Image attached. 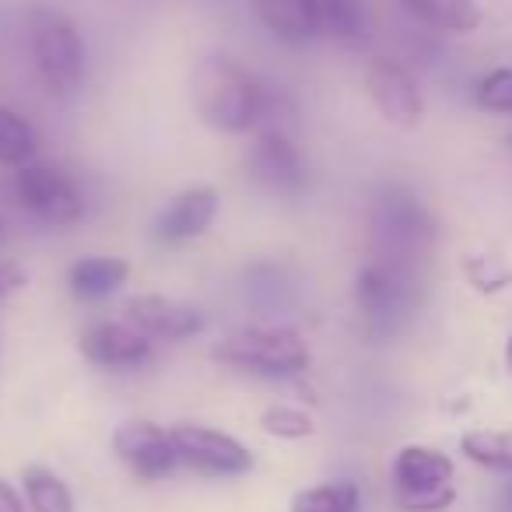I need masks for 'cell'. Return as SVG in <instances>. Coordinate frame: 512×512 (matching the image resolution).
<instances>
[{
  "mask_svg": "<svg viewBox=\"0 0 512 512\" xmlns=\"http://www.w3.org/2000/svg\"><path fill=\"white\" fill-rule=\"evenodd\" d=\"M193 109L218 134H249L267 123L274 99L232 57H207L193 71Z\"/></svg>",
  "mask_w": 512,
  "mask_h": 512,
  "instance_id": "1",
  "label": "cell"
},
{
  "mask_svg": "<svg viewBox=\"0 0 512 512\" xmlns=\"http://www.w3.org/2000/svg\"><path fill=\"white\" fill-rule=\"evenodd\" d=\"M435 253V221L407 190H383L369 207V260L425 274Z\"/></svg>",
  "mask_w": 512,
  "mask_h": 512,
  "instance_id": "2",
  "label": "cell"
},
{
  "mask_svg": "<svg viewBox=\"0 0 512 512\" xmlns=\"http://www.w3.org/2000/svg\"><path fill=\"white\" fill-rule=\"evenodd\" d=\"M211 358L256 379H299L313 355L299 330L285 323H253L211 348Z\"/></svg>",
  "mask_w": 512,
  "mask_h": 512,
  "instance_id": "3",
  "label": "cell"
},
{
  "mask_svg": "<svg viewBox=\"0 0 512 512\" xmlns=\"http://www.w3.org/2000/svg\"><path fill=\"white\" fill-rule=\"evenodd\" d=\"M355 302L369 337H397L421 306V274L383 260H365L355 281Z\"/></svg>",
  "mask_w": 512,
  "mask_h": 512,
  "instance_id": "4",
  "label": "cell"
},
{
  "mask_svg": "<svg viewBox=\"0 0 512 512\" xmlns=\"http://www.w3.org/2000/svg\"><path fill=\"white\" fill-rule=\"evenodd\" d=\"M29 50L36 60V74L43 88L57 99H71L85 85L88 53L78 25L60 11H32Z\"/></svg>",
  "mask_w": 512,
  "mask_h": 512,
  "instance_id": "5",
  "label": "cell"
},
{
  "mask_svg": "<svg viewBox=\"0 0 512 512\" xmlns=\"http://www.w3.org/2000/svg\"><path fill=\"white\" fill-rule=\"evenodd\" d=\"M393 495L404 512H442L456 502V467L435 446H400L393 456Z\"/></svg>",
  "mask_w": 512,
  "mask_h": 512,
  "instance_id": "6",
  "label": "cell"
},
{
  "mask_svg": "<svg viewBox=\"0 0 512 512\" xmlns=\"http://www.w3.org/2000/svg\"><path fill=\"white\" fill-rule=\"evenodd\" d=\"M15 193L25 211L36 214L43 225L67 228L85 218V193H81V186L64 169H53V165H18Z\"/></svg>",
  "mask_w": 512,
  "mask_h": 512,
  "instance_id": "7",
  "label": "cell"
},
{
  "mask_svg": "<svg viewBox=\"0 0 512 512\" xmlns=\"http://www.w3.org/2000/svg\"><path fill=\"white\" fill-rule=\"evenodd\" d=\"M246 172L260 190L274 193V197H299L309 186L306 155L285 127L256 130L246 155Z\"/></svg>",
  "mask_w": 512,
  "mask_h": 512,
  "instance_id": "8",
  "label": "cell"
},
{
  "mask_svg": "<svg viewBox=\"0 0 512 512\" xmlns=\"http://www.w3.org/2000/svg\"><path fill=\"white\" fill-rule=\"evenodd\" d=\"M172 442H176L179 463L190 467L200 477H242L253 470V449L239 442L235 435L221 432L211 425H193V421H179L169 428Z\"/></svg>",
  "mask_w": 512,
  "mask_h": 512,
  "instance_id": "9",
  "label": "cell"
},
{
  "mask_svg": "<svg viewBox=\"0 0 512 512\" xmlns=\"http://www.w3.org/2000/svg\"><path fill=\"white\" fill-rule=\"evenodd\" d=\"M365 92L393 127H418L425 116V95L411 71L393 57H376L365 67Z\"/></svg>",
  "mask_w": 512,
  "mask_h": 512,
  "instance_id": "10",
  "label": "cell"
},
{
  "mask_svg": "<svg viewBox=\"0 0 512 512\" xmlns=\"http://www.w3.org/2000/svg\"><path fill=\"white\" fill-rule=\"evenodd\" d=\"M113 453L137 481H162L179 467L172 432L155 421H123L113 432Z\"/></svg>",
  "mask_w": 512,
  "mask_h": 512,
  "instance_id": "11",
  "label": "cell"
},
{
  "mask_svg": "<svg viewBox=\"0 0 512 512\" xmlns=\"http://www.w3.org/2000/svg\"><path fill=\"white\" fill-rule=\"evenodd\" d=\"M123 320L151 341H186L207 327V316L193 302L172 295H134L123 302Z\"/></svg>",
  "mask_w": 512,
  "mask_h": 512,
  "instance_id": "12",
  "label": "cell"
},
{
  "mask_svg": "<svg viewBox=\"0 0 512 512\" xmlns=\"http://www.w3.org/2000/svg\"><path fill=\"white\" fill-rule=\"evenodd\" d=\"M221 211V197L214 186H186L179 190L162 211L155 214L151 235L162 246H186V242L207 235Z\"/></svg>",
  "mask_w": 512,
  "mask_h": 512,
  "instance_id": "13",
  "label": "cell"
},
{
  "mask_svg": "<svg viewBox=\"0 0 512 512\" xmlns=\"http://www.w3.org/2000/svg\"><path fill=\"white\" fill-rule=\"evenodd\" d=\"M151 337L127 320H95L78 334V351L99 369H141L151 358Z\"/></svg>",
  "mask_w": 512,
  "mask_h": 512,
  "instance_id": "14",
  "label": "cell"
},
{
  "mask_svg": "<svg viewBox=\"0 0 512 512\" xmlns=\"http://www.w3.org/2000/svg\"><path fill=\"white\" fill-rule=\"evenodd\" d=\"M130 264L123 256H81L67 271V288L78 302H106L127 285Z\"/></svg>",
  "mask_w": 512,
  "mask_h": 512,
  "instance_id": "15",
  "label": "cell"
},
{
  "mask_svg": "<svg viewBox=\"0 0 512 512\" xmlns=\"http://www.w3.org/2000/svg\"><path fill=\"white\" fill-rule=\"evenodd\" d=\"M253 11L264 29L288 46H306L320 36V25L306 0H253Z\"/></svg>",
  "mask_w": 512,
  "mask_h": 512,
  "instance_id": "16",
  "label": "cell"
},
{
  "mask_svg": "<svg viewBox=\"0 0 512 512\" xmlns=\"http://www.w3.org/2000/svg\"><path fill=\"white\" fill-rule=\"evenodd\" d=\"M397 4L421 25L439 32L463 36V32H474L481 25V8L474 0H397Z\"/></svg>",
  "mask_w": 512,
  "mask_h": 512,
  "instance_id": "17",
  "label": "cell"
},
{
  "mask_svg": "<svg viewBox=\"0 0 512 512\" xmlns=\"http://www.w3.org/2000/svg\"><path fill=\"white\" fill-rule=\"evenodd\" d=\"M320 36L358 43L369 32V0H306Z\"/></svg>",
  "mask_w": 512,
  "mask_h": 512,
  "instance_id": "18",
  "label": "cell"
},
{
  "mask_svg": "<svg viewBox=\"0 0 512 512\" xmlns=\"http://www.w3.org/2000/svg\"><path fill=\"white\" fill-rule=\"evenodd\" d=\"M22 495L29 502V512H74V495L67 481L43 463H29L22 470Z\"/></svg>",
  "mask_w": 512,
  "mask_h": 512,
  "instance_id": "19",
  "label": "cell"
},
{
  "mask_svg": "<svg viewBox=\"0 0 512 512\" xmlns=\"http://www.w3.org/2000/svg\"><path fill=\"white\" fill-rule=\"evenodd\" d=\"M288 512H362V488L355 481H323L299 488Z\"/></svg>",
  "mask_w": 512,
  "mask_h": 512,
  "instance_id": "20",
  "label": "cell"
},
{
  "mask_svg": "<svg viewBox=\"0 0 512 512\" xmlns=\"http://www.w3.org/2000/svg\"><path fill=\"white\" fill-rule=\"evenodd\" d=\"M460 453L491 474H512V432L474 428L460 439Z\"/></svg>",
  "mask_w": 512,
  "mask_h": 512,
  "instance_id": "21",
  "label": "cell"
},
{
  "mask_svg": "<svg viewBox=\"0 0 512 512\" xmlns=\"http://www.w3.org/2000/svg\"><path fill=\"white\" fill-rule=\"evenodd\" d=\"M36 127L15 109L0 106V165H29L36 158Z\"/></svg>",
  "mask_w": 512,
  "mask_h": 512,
  "instance_id": "22",
  "label": "cell"
},
{
  "mask_svg": "<svg viewBox=\"0 0 512 512\" xmlns=\"http://www.w3.org/2000/svg\"><path fill=\"white\" fill-rule=\"evenodd\" d=\"M260 428H264L271 439H285V442H299L309 439L316 432V421L306 407L295 404H271L260 411Z\"/></svg>",
  "mask_w": 512,
  "mask_h": 512,
  "instance_id": "23",
  "label": "cell"
},
{
  "mask_svg": "<svg viewBox=\"0 0 512 512\" xmlns=\"http://www.w3.org/2000/svg\"><path fill=\"white\" fill-rule=\"evenodd\" d=\"M477 106L484 113L512 116V67H498L477 85Z\"/></svg>",
  "mask_w": 512,
  "mask_h": 512,
  "instance_id": "24",
  "label": "cell"
},
{
  "mask_svg": "<svg viewBox=\"0 0 512 512\" xmlns=\"http://www.w3.org/2000/svg\"><path fill=\"white\" fill-rule=\"evenodd\" d=\"M467 278L477 292H498L509 285V271L498 264L495 256H470L467 260Z\"/></svg>",
  "mask_w": 512,
  "mask_h": 512,
  "instance_id": "25",
  "label": "cell"
},
{
  "mask_svg": "<svg viewBox=\"0 0 512 512\" xmlns=\"http://www.w3.org/2000/svg\"><path fill=\"white\" fill-rule=\"evenodd\" d=\"M25 285H29V271L22 264H15V260H0V302L22 292Z\"/></svg>",
  "mask_w": 512,
  "mask_h": 512,
  "instance_id": "26",
  "label": "cell"
},
{
  "mask_svg": "<svg viewBox=\"0 0 512 512\" xmlns=\"http://www.w3.org/2000/svg\"><path fill=\"white\" fill-rule=\"evenodd\" d=\"M0 512H29L25 495L11 481H4V477H0Z\"/></svg>",
  "mask_w": 512,
  "mask_h": 512,
  "instance_id": "27",
  "label": "cell"
},
{
  "mask_svg": "<svg viewBox=\"0 0 512 512\" xmlns=\"http://www.w3.org/2000/svg\"><path fill=\"white\" fill-rule=\"evenodd\" d=\"M505 358H509V369H512V334H509V344H505Z\"/></svg>",
  "mask_w": 512,
  "mask_h": 512,
  "instance_id": "28",
  "label": "cell"
},
{
  "mask_svg": "<svg viewBox=\"0 0 512 512\" xmlns=\"http://www.w3.org/2000/svg\"><path fill=\"white\" fill-rule=\"evenodd\" d=\"M0 235H4V225H0Z\"/></svg>",
  "mask_w": 512,
  "mask_h": 512,
  "instance_id": "29",
  "label": "cell"
},
{
  "mask_svg": "<svg viewBox=\"0 0 512 512\" xmlns=\"http://www.w3.org/2000/svg\"><path fill=\"white\" fill-rule=\"evenodd\" d=\"M509 141H512V134H509Z\"/></svg>",
  "mask_w": 512,
  "mask_h": 512,
  "instance_id": "30",
  "label": "cell"
}]
</instances>
